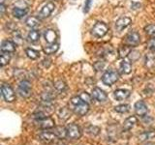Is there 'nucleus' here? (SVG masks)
<instances>
[{"label": "nucleus", "instance_id": "1", "mask_svg": "<svg viewBox=\"0 0 155 145\" xmlns=\"http://www.w3.org/2000/svg\"><path fill=\"white\" fill-rule=\"evenodd\" d=\"M70 109L77 115L84 116L89 110V104L84 102L81 97H74L72 98L69 103Z\"/></svg>", "mask_w": 155, "mask_h": 145}, {"label": "nucleus", "instance_id": "2", "mask_svg": "<svg viewBox=\"0 0 155 145\" xmlns=\"http://www.w3.org/2000/svg\"><path fill=\"white\" fill-rule=\"evenodd\" d=\"M18 91L19 95L23 98H28L29 96L31 95L32 92V87H31V83L29 80H21L18 83Z\"/></svg>", "mask_w": 155, "mask_h": 145}, {"label": "nucleus", "instance_id": "3", "mask_svg": "<svg viewBox=\"0 0 155 145\" xmlns=\"http://www.w3.org/2000/svg\"><path fill=\"white\" fill-rule=\"evenodd\" d=\"M117 79H118V74L113 70L107 71L103 75V76H102V81H103V83L106 85H109V86L115 83V82L117 81Z\"/></svg>", "mask_w": 155, "mask_h": 145}, {"label": "nucleus", "instance_id": "4", "mask_svg": "<svg viewBox=\"0 0 155 145\" xmlns=\"http://www.w3.org/2000/svg\"><path fill=\"white\" fill-rule=\"evenodd\" d=\"M108 26L104 22H97L91 30V34L96 38H102L108 33Z\"/></svg>", "mask_w": 155, "mask_h": 145}, {"label": "nucleus", "instance_id": "5", "mask_svg": "<svg viewBox=\"0 0 155 145\" xmlns=\"http://www.w3.org/2000/svg\"><path fill=\"white\" fill-rule=\"evenodd\" d=\"M1 93L4 100L8 102V103H12L16 99V95H15V92L13 88L9 84L7 83H3L1 86Z\"/></svg>", "mask_w": 155, "mask_h": 145}, {"label": "nucleus", "instance_id": "6", "mask_svg": "<svg viewBox=\"0 0 155 145\" xmlns=\"http://www.w3.org/2000/svg\"><path fill=\"white\" fill-rule=\"evenodd\" d=\"M66 137L70 139H78L81 137V129L78 125L75 124H70L69 126L66 127Z\"/></svg>", "mask_w": 155, "mask_h": 145}, {"label": "nucleus", "instance_id": "7", "mask_svg": "<svg viewBox=\"0 0 155 145\" xmlns=\"http://www.w3.org/2000/svg\"><path fill=\"white\" fill-rule=\"evenodd\" d=\"M140 42V34L136 31H131L127 34V36L125 38V44L129 47H136L138 46Z\"/></svg>", "mask_w": 155, "mask_h": 145}, {"label": "nucleus", "instance_id": "8", "mask_svg": "<svg viewBox=\"0 0 155 145\" xmlns=\"http://www.w3.org/2000/svg\"><path fill=\"white\" fill-rule=\"evenodd\" d=\"M36 125L38 126L40 129H45V130H48L54 127V120L51 117H44L42 119H37L35 121Z\"/></svg>", "mask_w": 155, "mask_h": 145}, {"label": "nucleus", "instance_id": "9", "mask_svg": "<svg viewBox=\"0 0 155 145\" xmlns=\"http://www.w3.org/2000/svg\"><path fill=\"white\" fill-rule=\"evenodd\" d=\"M54 8H55V6H54V4H53L52 2L47 3L45 6L42 8L40 13H39V18H46L48 17H50L51 14L52 13V11L54 10Z\"/></svg>", "mask_w": 155, "mask_h": 145}, {"label": "nucleus", "instance_id": "10", "mask_svg": "<svg viewBox=\"0 0 155 145\" xmlns=\"http://www.w3.org/2000/svg\"><path fill=\"white\" fill-rule=\"evenodd\" d=\"M131 22H132V21H131L130 18H127V17H123V18H118L117 21H116L115 22V28L117 31H122L123 29L127 28Z\"/></svg>", "mask_w": 155, "mask_h": 145}, {"label": "nucleus", "instance_id": "11", "mask_svg": "<svg viewBox=\"0 0 155 145\" xmlns=\"http://www.w3.org/2000/svg\"><path fill=\"white\" fill-rule=\"evenodd\" d=\"M92 97H93V99H95L96 101L100 102V103H103V102H106L107 99H108V96H107L106 92L103 91L102 89L98 88V87H96L93 90H92Z\"/></svg>", "mask_w": 155, "mask_h": 145}, {"label": "nucleus", "instance_id": "12", "mask_svg": "<svg viewBox=\"0 0 155 145\" xmlns=\"http://www.w3.org/2000/svg\"><path fill=\"white\" fill-rule=\"evenodd\" d=\"M135 111L139 116H142V117H144L145 115L147 114V106L145 105L144 102L143 101H139L135 104Z\"/></svg>", "mask_w": 155, "mask_h": 145}, {"label": "nucleus", "instance_id": "13", "mask_svg": "<svg viewBox=\"0 0 155 145\" xmlns=\"http://www.w3.org/2000/svg\"><path fill=\"white\" fill-rule=\"evenodd\" d=\"M44 37H45V40L48 44H54L57 39V34L52 29H48L44 33Z\"/></svg>", "mask_w": 155, "mask_h": 145}, {"label": "nucleus", "instance_id": "14", "mask_svg": "<svg viewBox=\"0 0 155 145\" xmlns=\"http://www.w3.org/2000/svg\"><path fill=\"white\" fill-rule=\"evenodd\" d=\"M56 137H57V135L54 134V132H43L40 134L41 140L46 143L52 142Z\"/></svg>", "mask_w": 155, "mask_h": 145}, {"label": "nucleus", "instance_id": "15", "mask_svg": "<svg viewBox=\"0 0 155 145\" xmlns=\"http://www.w3.org/2000/svg\"><path fill=\"white\" fill-rule=\"evenodd\" d=\"M16 50V44L11 41H4L1 45V51L2 52H9L13 53Z\"/></svg>", "mask_w": 155, "mask_h": 145}, {"label": "nucleus", "instance_id": "16", "mask_svg": "<svg viewBox=\"0 0 155 145\" xmlns=\"http://www.w3.org/2000/svg\"><path fill=\"white\" fill-rule=\"evenodd\" d=\"M114 96L117 101H124L130 96V91L126 89H117L114 91Z\"/></svg>", "mask_w": 155, "mask_h": 145}, {"label": "nucleus", "instance_id": "17", "mask_svg": "<svg viewBox=\"0 0 155 145\" xmlns=\"http://www.w3.org/2000/svg\"><path fill=\"white\" fill-rule=\"evenodd\" d=\"M119 70L121 74H124V75H128L131 72V70H132V65H131L130 61L124 59L122 62L120 63V67H119Z\"/></svg>", "mask_w": 155, "mask_h": 145}, {"label": "nucleus", "instance_id": "18", "mask_svg": "<svg viewBox=\"0 0 155 145\" xmlns=\"http://www.w3.org/2000/svg\"><path fill=\"white\" fill-rule=\"evenodd\" d=\"M58 48H59V45H58V44H56V43H54V44H48V46L44 47H43V50H44V52L46 53V54L51 55V54L55 53L58 50Z\"/></svg>", "mask_w": 155, "mask_h": 145}, {"label": "nucleus", "instance_id": "19", "mask_svg": "<svg viewBox=\"0 0 155 145\" xmlns=\"http://www.w3.org/2000/svg\"><path fill=\"white\" fill-rule=\"evenodd\" d=\"M27 13H28V9H21V8H18V7L14 8L12 11L13 16L16 18H21L24 16H26Z\"/></svg>", "mask_w": 155, "mask_h": 145}, {"label": "nucleus", "instance_id": "20", "mask_svg": "<svg viewBox=\"0 0 155 145\" xmlns=\"http://www.w3.org/2000/svg\"><path fill=\"white\" fill-rule=\"evenodd\" d=\"M40 39V32L38 30H31L27 34V40L30 43H36Z\"/></svg>", "mask_w": 155, "mask_h": 145}, {"label": "nucleus", "instance_id": "21", "mask_svg": "<svg viewBox=\"0 0 155 145\" xmlns=\"http://www.w3.org/2000/svg\"><path fill=\"white\" fill-rule=\"evenodd\" d=\"M137 124V118L135 116H130L124 121V129L125 130H131L134 126Z\"/></svg>", "mask_w": 155, "mask_h": 145}, {"label": "nucleus", "instance_id": "22", "mask_svg": "<svg viewBox=\"0 0 155 145\" xmlns=\"http://www.w3.org/2000/svg\"><path fill=\"white\" fill-rule=\"evenodd\" d=\"M70 115H71V111L67 108H62L58 110V116H59V118L62 119L63 121H66L70 117Z\"/></svg>", "mask_w": 155, "mask_h": 145}, {"label": "nucleus", "instance_id": "23", "mask_svg": "<svg viewBox=\"0 0 155 145\" xmlns=\"http://www.w3.org/2000/svg\"><path fill=\"white\" fill-rule=\"evenodd\" d=\"M25 23L28 27L34 28V27H36L40 24V19H39V18H37V17H30L26 19Z\"/></svg>", "mask_w": 155, "mask_h": 145}, {"label": "nucleus", "instance_id": "24", "mask_svg": "<svg viewBox=\"0 0 155 145\" xmlns=\"http://www.w3.org/2000/svg\"><path fill=\"white\" fill-rule=\"evenodd\" d=\"M25 53H26L27 57L30 58V59H32V60L38 59V58L40 57V52H39L38 50H33V48H26Z\"/></svg>", "mask_w": 155, "mask_h": 145}, {"label": "nucleus", "instance_id": "25", "mask_svg": "<svg viewBox=\"0 0 155 145\" xmlns=\"http://www.w3.org/2000/svg\"><path fill=\"white\" fill-rule=\"evenodd\" d=\"M131 47L127 46V45H125V46H122V47H119V50H118V54H119V57L121 58H124L126 57L128 54H130V52H131Z\"/></svg>", "mask_w": 155, "mask_h": 145}, {"label": "nucleus", "instance_id": "26", "mask_svg": "<svg viewBox=\"0 0 155 145\" xmlns=\"http://www.w3.org/2000/svg\"><path fill=\"white\" fill-rule=\"evenodd\" d=\"M11 60V54L9 52H2L1 57H0V64L1 67H4L5 65H7L8 63Z\"/></svg>", "mask_w": 155, "mask_h": 145}, {"label": "nucleus", "instance_id": "27", "mask_svg": "<svg viewBox=\"0 0 155 145\" xmlns=\"http://www.w3.org/2000/svg\"><path fill=\"white\" fill-rule=\"evenodd\" d=\"M144 31L149 37L155 38V24H148L144 27Z\"/></svg>", "mask_w": 155, "mask_h": 145}, {"label": "nucleus", "instance_id": "28", "mask_svg": "<svg viewBox=\"0 0 155 145\" xmlns=\"http://www.w3.org/2000/svg\"><path fill=\"white\" fill-rule=\"evenodd\" d=\"M155 137V130H149V132H145L143 134L140 135V140H147V139H150Z\"/></svg>", "mask_w": 155, "mask_h": 145}, {"label": "nucleus", "instance_id": "29", "mask_svg": "<svg viewBox=\"0 0 155 145\" xmlns=\"http://www.w3.org/2000/svg\"><path fill=\"white\" fill-rule=\"evenodd\" d=\"M13 39L16 45H21L22 44V37L21 35V33L18 31H14L13 33Z\"/></svg>", "mask_w": 155, "mask_h": 145}, {"label": "nucleus", "instance_id": "30", "mask_svg": "<svg viewBox=\"0 0 155 145\" xmlns=\"http://www.w3.org/2000/svg\"><path fill=\"white\" fill-rule=\"evenodd\" d=\"M129 108L130 106L128 105H120L115 106L114 110L116 112H119V113H126L129 111Z\"/></svg>", "mask_w": 155, "mask_h": 145}, {"label": "nucleus", "instance_id": "31", "mask_svg": "<svg viewBox=\"0 0 155 145\" xmlns=\"http://www.w3.org/2000/svg\"><path fill=\"white\" fill-rule=\"evenodd\" d=\"M54 87H55V89L57 91H59V92H63L65 89H66V84H65V82L64 81H62V80H58L56 81L55 83H54Z\"/></svg>", "mask_w": 155, "mask_h": 145}, {"label": "nucleus", "instance_id": "32", "mask_svg": "<svg viewBox=\"0 0 155 145\" xmlns=\"http://www.w3.org/2000/svg\"><path fill=\"white\" fill-rule=\"evenodd\" d=\"M154 62H155V56L154 55L148 54V55L145 56V66L151 67V66H153Z\"/></svg>", "mask_w": 155, "mask_h": 145}, {"label": "nucleus", "instance_id": "33", "mask_svg": "<svg viewBox=\"0 0 155 145\" xmlns=\"http://www.w3.org/2000/svg\"><path fill=\"white\" fill-rule=\"evenodd\" d=\"M147 47L151 52H155V38L149 39V41L147 42Z\"/></svg>", "mask_w": 155, "mask_h": 145}, {"label": "nucleus", "instance_id": "34", "mask_svg": "<svg viewBox=\"0 0 155 145\" xmlns=\"http://www.w3.org/2000/svg\"><path fill=\"white\" fill-rule=\"evenodd\" d=\"M80 97L81 98L84 100V102H86L87 104H89L90 102H91V97H90V95L89 94H87L86 92H84V93H81V95H80Z\"/></svg>", "mask_w": 155, "mask_h": 145}, {"label": "nucleus", "instance_id": "35", "mask_svg": "<svg viewBox=\"0 0 155 145\" xmlns=\"http://www.w3.org/2000/svg\"><path fill=\"white\" fill-rule=\"evenodd\" d=\"M104 66H105L104 62H101V61L96 62L95 64H94V68L96 69V71H101L104 68Z\"/></svg>", "mask_w": 155, "mask_h": 145}, {"label": "nucleus", "instance_id": "36", "mask_svg": "<svg viewBox=\"0 0 155 145\" xmlns=\"http://www.w3.org/2000/svg\"><path fill=\"white\" fill-rule=\"evenodd\" d=\"M91 3H92V0H85V3H84V12L87 13L89 11L90 6H91Z\"/></svg>", "mask_w": 155, "mask_h": 145}, {"label": "nucleus", "instance_id": "37", "mask_svg": "<svg viewBox=\"0 0 155 145\" xmlns=\"http://www.w3.org/2000/svg\"><path fill=\"white\" fill-rule=\"evenodd\" d=\"M43 64L45 67H48L51 65V60L50 59H44L43 60Z\"/></svg>", "mask_w": 155, "mask_h": 145}, {"label": "nucleus", "instance_id": "38", "mask_svg": "<svg viewBox=\"0 0 155 145\" xmlns=\"http://www.w3.org/2000/svg\"><path fill=\"white\" fill-rule=\"evenodd\" d=\"M0 10H1V16H3L5 13V5L3 2L1 3V5H0Z\"/></svg>", "mask_w": 155, "mask_h": 145}, {"label": "nucleus", "instance_id": "39", "mask_svg": "<svg viewBox=\"0 0 155 145\" xmlns=\"http://www.w3.org/2000/svg\"><path fill=\"white\" fill-rule=\"evenodd\" d=\"M145 145H155V144H153V143H147Z\"/></svg>", "mask_w": 155, "mask_h": 145}]
</instances>
